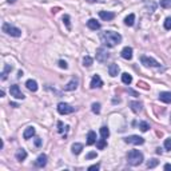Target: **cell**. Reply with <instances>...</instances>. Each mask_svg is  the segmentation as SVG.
Segmentation results:
<instances>
[{"label": "cell", "mask_w": 171, "mask_h": 171, "mask_svg": "<svg viewBox=\"0 0 171 171\" xmlns=\"http://www.w3.org/2000/svg\"><path fill=\"white\" fill-rule=\"evenodd\" d=\"M102 86H103V80L100 79V76H99V75H94L92 79H91L90 87L94 90V88H100Z\"/></svg>", "instance_id": "9c48e42d"}, {"label": "cell", "mask_w": 171, "mask_h": 171, "mask_svg": "<svg viewBox=\"0 0 171 171\" xmlns=\"http://www.w3.org/2000/svg\"><path fill=\"white\" fill-rule=\"evenodd\" d=\"M10 92H11V96H13V98H16V99H21V100H23V99L26 98V95H24V94L20 91V88H19L18 84L11 86Z\"/></svg>", "instance_id": "ba28073f"}, {"label": "cell", "mask_w": 171, "mask_h": 171, "mask_svg": "<svg viewBox=\"0 0 171 171\" xmlns=\"http://www.w3.org/2000/svg\"><path fill=\"white\" fill-rule=\"evenodd\" d=\"M122 82L124 83V84H131V82H132V76H131L130 74H127V72H124V74L122 75Z\"/></svg>", "instance_id": "d4e9b609"}, {"label": "cell", "mask_w": 171, "mask_h": 171, "mask_svg": "<svg viewBox=\"0 0 171 171\" xmlns=\"http://www.w3.org/2000/svg\"><path fill=\"white\" fill-rule=\"evenodd\" d=\"M88 170H90V171H92V170H99V164H92V166H90V167H88Z\"/></svg>", "instance_id": "60d3db41"}, {"label": "cell", "mask_w": 171, "mask_h": 171, "mask_svg": "<svg viewBox=\"0 0 171 171\" xmlns=\"http://www.w3.org/2000/svg\"><path fill=\"white\" fill-rule=\"evenodd\" d=\"M45 164H47V155H45V154L39 155V156H37V159L35 160V166H36V167H39V168H43Z\"/></svg>", "instance_id": "30bf717a"}, {"label": "cell", "mask_w": 171, "mask_h": 171, "mask_svg": "<svg viewBox=\"0 0 171 171\" xmlns=\"http://www.w3.org/2000/svg\"><path fill=\"white\" fill-rule=\"evenodd\" d=\"M91 110H92L94 114H99V112H100V103H92Z\"/></svg>", "instance_id": "f546056e"}, {"label": "cell", "mask_w": 171, "mask_h": 171, "mask_svg": "<svg viewBox=\"0 0 171 171\" xmlns=\"http://www.w3.org/2000/svg\"><path fill=\"white\" fill-rule=\"evenodd\" d=\"M108 52H107L106 48L100 47L96 50V60L99 61V63H104V61H107V59H108Z\"/></svg>", "instance_id": "5b68a950"}, {"label": "cell", "mask_w": 171, "mask_h": 171, "mask_svg": "<svg viewBox=\"0 0 171 171\" xmlns=\"http://www.w3.org/2000/svg\"><path fill=\"white\" fill-rule=\"evenodd\" d=\"M130 107H131V110H132L135 114H138V112L142 111V103H140V102H136V100L130 102Z\"/></svg>", "instance_id": "ac0fdd59"}, {"label": "cell", "mask_w": 171, "mask_h": 171, "mask_svg": "<svg viewBox=\"0 0 171 171\" xmlns=\"http://www.w3.org/2000/svg\"><path fill=\"white\" fill-rule=\"evenodd\" d=\"M35 146H36V147H40V146H42V139H40V138H36V139H35Z\"/></svg>", "instance_id": "74e56055"}, {"label": "cell", "mask_w": 171, "mask_h": 171, "mask_svg": "<svg viewBox=\"0 0 171 171\" xmlns=\"http://www.w3.org/2000/svg\"><path fill=\"white\" fill-rule=\"evenodd\" d=\"M164 148L168 150V151L171 150V138H167V139L164 140Z\"/></svg>", "instance_id": "e575fe53"}, {"label": "cell", "mask_w": 171, "mask_h": 171, "mask_svg": "<svg viewBox=\"0 0 171 171\" xmlns=\"http://www.w3.org/2000/svg\"><path fill=\"white\" fill-rule=\"evenodd\" d=\"M11 106H12V107H19V104L18 103H13V102H12V103H11Z\"/></svg>", "instance_id": "ee69618b"}, {"label": "cell", "mask_w": 171, "mask_h": 171, "mask_svg": "<svg viewBox=\"0 0 171 171\" xmlns=\"http://www.w3.org/2000/svg\"><path fill=\"white\" fill-rule=\"evenodd\" d=\"M120 55H122V58L126 59V60H131V59H132V48L124 47L122 50V52H120Z\"/></svg>", "instance_id": "7c38bea8"}, {"label": "cell", "mask_w": 171, "mask_h": 171, "mask_svg": "<svg viewBox=\"0 0 171 171\" xmlns=\"http://www.w3.org/2000/svg\"><path fill=\"white\" fill-rule=\"evenodd\" d=\"M59 67H60V68H64V69H66L67 67H68V66H67V61H64V60H59Z\"/></svg>", "instance_id": "d590c367"}, {"label": "cell", "mask_w": 171, "mask_h": 171, "mask_svg": "<svg viewBox=\"0 0 171 171\" xmlns=\"http://www.w3.org/2000/svg\"><path fill=\"white\" fill-rule=\"evenodd\" d=\"M15 156H16V159H18L19 162H23V160L27 158V151L24 148L18 150V151H16V154H15Z\"/></svg>", "instance_id": "d6986e66"}, {"label": "cell", "mask_w": 171, "mask_h": 171, "mask_svg": "<svg viewBox=\"0 0 171 171\" xmlns=\"http://www.w3.org/2000/svg\"><path fill=\"white\" fill-rule=\"evenodd\" d=\"M92 58H91V56H84V58H83V66L84 67H91L92 66Z\"/></svg>", "instance_id": "4316f807"}, {"label": "cell", "mask_w": 171, "mask_h": 171, "mask_svg": "<svg viewBox=\"0 0 171 171\" xmlns=\"http://www.w3.org/2000/svg\"><path fill=\"white\" fill-rule=\"evenodd\" d=\"M99 16H100L102 20L110 21V20H112V19L115 18V13L114 12H108V11H100V12H99Z\"/></svg>", "instance_id": "8fae6325"}, {"label": "cell", "mask_w": 171, "mask_h": 171, "mask_svg": "<svg viewBox=\"0 0 171 171\" xmlns=\"http://www.w3.org/2000/svg\"><path fill=\"white\" fill-rule=\"evenodd\" d=\"M3 32H5L7 35H11V36H13V37L21 36V29L16 28V27L11 26V24H8V23L3 24Z\"/></svg>", "instance_id": "3957f363"}, {"label": "cell", "mask_w": 171, "mask_h": 171, "mask_svg": "<svg viewBox=\"0 0 171 171\" xmlns=\"http://www.w3.org/2000/svg\"><path fill=\"white\" fill-rule=\"evenodd\" d=\"M87 159H92V158H96V152H90V154L87 155Z\"/></svg>", "instance_id": "f35d334b"}, {"label": "cell", "mask_w": 171, "mask_h": 171, "mask_svg": "<svg viewBox=\"0 0 171 171\" xmlns=\"http://www.w3.org/2000/svg\"><path fill=\"white\" fill-rule=\"evenodd\" d=\"M128 92H130V94H132L134 96H138V94H136L135 91H132V90H128Z\"/></svg>", "instance_id": "7bdbcfd3"}, {"label": "cell", "mask_w": 171, "mask_h": 171, "mask_svg": "<svg viewBox=\"0 0 171 171\" xmlns=\"http://www.w3.org/2000/svg\"><path fill=\"white\" fill-rule=\"evenodd\" d=\"M140 61H142V64L146 67H159L160 66L159 61H156L154 58H150V56H142Z\"/></svg>", "instance_id": "8992f818"}, {"label": "cell", "mask_w": 171, "mask_h": 171, "mask_svg": "<svg viewBox=\"0 0 171 171\" xmlns=\"http://www.w3.org/2000/svg\"><path fill=\"white\" fill-rule=\"evenodd\" d=\"M139 128H140V131H143V132H146V131H148L150 128V124L147 122H140L139 123Z\"/></svg>", "instance_id": "f1b7e54d"}, {"label": "cell", "mask_w": 171, "mask_h": 171, "mask_svg": "<svg viewBox=\"0 0 171 171\" xmlns=\"http://www.w3.org/2000/svg\"><path fill=\"white\" fill-rule=\"evenodd\" d=\"M164 28L166 29H171V16H168L164 20Z\"/></svg>", "instance_id": "836d02e7"}, {"label": "cell", "mask_w": 171, "mask_h": 171, "mask_svg": "<svg viewBox=\"0 0 171 171\" xmlns=\"http://www.w3.org/2000/svg\"><path fill=\"white\" fill-rule=\"evenodd\" d=\"M75 111V107H71L67 103H59L58 104V112L60 115H68Z\"/></svg>", "instance_id": "277c9868"}, {"label": "cell", "mask_w": 171, "mask_h": 171, "mask_svg": "<svg viewBox=\"0 0 171 171\" xmlns=\"http://www.w3.org/2000/svg\"><path fill=\"white\" fill-rule=\"evenodd\" d=\"M63 21H64V24L67 26V28L71 29V24H69V16L68 15H64L63 16Z\"/></svg>", "instance_id": "d6a6232c"}, {"label": "cell", "mask_w": 171, "mask_h": 171, "mask_svg": "<svg viewBox=\"0 0 171 171\" xmlns=\"http://www.w3.org/2000/svg\"><path fill=\"white\" fill-rule=\"evenodd\" d=\"M100 135H102V138H104V139L108 138V136H110V130H108V127H106V126L100 127Z\"/></svg>", "instance_id": "484cf974"}, {"label": "cell", "mask_w": 171, "mask_h": 171, "mask_svg": "<svg viewBox=\"0 0 171 171\" xmlns=\"http://www.w3.org/2000/svg\"><path fill=\"white\" fill-rule=\"evenodd\" d=\"M156 154H162V150H160V148H156Z\"/></svg>", "instance_id": "f6af8a7d"}, {"label": "cell", "mask_w": 171, "mask_h": 171, "mask_svg": "<svg viewBox=\"0 0 171 171\" xmlns=\"http://www.w3.org/2000/svg\"><path fill=\"white\" fill-rule=\"evenodd\" d=\"M26 87L28 88L29 91H32V92H36L37 91V83H36V80H34V79H29V80H27V83H26Z\"/></svg>", "instance_id": "9a60e30c"}, {"label": "cell", "mask_w": 171, "mask_h": 171, "mask_svg": "<svg viewBox=\"0 0 171 171\" xmlns=\"http://www.w3.org/2000/svg\"><path fill=\"white\" fill-rule=\"evenodd\" d=\"M158 160L156 159H151V160H148V163H147V167L148 168H154L155 166H158Z\"/></svg>", "instance_id": "1f68e13d"}, {"label": "cell", "mask_w": 171, "mask_h": 171, "mask_svg": "<svg viewBox=\"0 0 171 171\" xmlns=\"http://www.w3.org/2000/svg\"><path fill=\"white\" fill-rule=\"evenodd\" d=\"M159 100H162L163 103H171V92L164 91V92L159 94Z\"/></svg>", "instance_id": "2e32d148"}, {"label": "cell", "mask_w": 171, "mask_h": 171, "mask_svg": "<svg viewBox=\"0 0 171 171\" xmlns=\"http://www.w3.org/2000/svg\"><path fill=\"white\" fill-rule=\"evenodd\" d=\"M160 7L162 8H171V0H160Z\"/></svg>", "instance_id": "4dcf8cb0"}, {"label": "cell", "mask_w": 171, "mask_h": 171, "mask_svg": "<svg viewBox=\"0 0 171 171\" xmlns=\"http://www.w3.org/2000/svg\"><path fill=\"white\" fill-rule=\"evenodd\" d=\"M7 1H8V3H10V4H12V3H15V1H16V0H7Z\"/></svg>", "instance_id": "bcb514c9"}, {"label": "cell", "mask_w": 171, "mask_h": 171, "mask_svg": "<svg viewBox=\"0 0 171 171\" xmlns=\"http://www.w3.org/2000/svg\"><path fill=\"white\" fill-rule=\"evenodd\" d=\"M100 40L107 47H115L116 44H119V43L122 42V36H120V34H118V32L106 31L100 35Z\"/></svg>", "instance_id": "6da1fadb"}, {"label": "cell", "mask_w": 171, "mask_h": 171, "mask_svg": "<svg viewBox=\"0 0 171 171\" xmlns=\"http://www.w3.org/2000/svg\"><path fill=\"white\" fill-rule=\"evenodd\" d=\"M96 146H98V148H99V150H103L104 147L107 146V142H106V139H104V138L99 139V140L96 142Z\"/></svg>", "instance_id": "83f0119b"}, {"label": "cell", "mask_w": 171, "mask_h": 171, "mask_svg": "<svg viewBox=\"0 0 171 171\" xmlns=\"http://www.w3.org/2000/svg\"><path fill=\"white\" fill-rule=\"evenodd\" d=\"M134 21H135V15H134V13H130V15L124 19V24L128 26V27L134 26Z\"/></svg>", "instance_id": "603a6c76"}, {"label": "cell", "mask_w": 171, "mask_h": 171, "mask_svg": "<svg viewBox=\"0 0 171 171\" xmlns=\"http://www.w3.org/2000/svg\"><path fill=\"white\" fill-rule=\"evenodd\" d=\"M12 71V66L11 64H5L4 66V69H3V72H1V80H5L7 79V76H8V74Z\"/></svg>", "instance_id": "7402d4cb"}, {"label": "cell", "mask_w": 171, "mask_h": 171, "mask_svg": "<svg viewBox=\"0 0 171 171\" xmlns=\"http://www.w3.org/2000/svg\"><path fill=\"white\" fill-rule=\"evenodd\" d=\"M143 159H144L143 154H142L139 150H131V151L127 154V162H128V164H131V166L142 164Z\"/></svg>", "instance_id": "7a4b0ae2"}, {"label": "cell", "mask_w": 171, "mask_h": 171, "mask_svg": "<svg viewBox=\"0 0 171 171\" xmlns=\"http://www.w3.org/2000/svg\"><path fill=\"white\" fill-rule=\"evenodd\" d=\"M77 79L75 77V79H72L71 82H68L66 86H64V91H74V90H76L77 88Z\"/></svg>", "instance_id": "4fadbf2b"}, {"label": "cell", "mask_w": 171, "mask_h": 171, "mask_svg": "<svg viewBox=\"0 0 171 171\" xmlns=\"http://www.w3.org/2000/svg\"><path fill=\"white\" fill-rule=\"evenodd\" d=\"M87 27L90 29H92V31H96V29L100 28V23H99V21H96L95 19H90V20L87 21Z\"/></svg>", "instance_id": "e0dca14e"}, {"label": "cell", "mask_w": 171, "mask_h": 171, "mask_svg": "<svg viewBox=\"0 0 171 171\" xmlns=\"http://www.w3.org/2000/svg\"><path fill=\"white\" fill-rule=\"evenodd\" d=\"M86 1H88V3H95L96 0H86Z\"/></svg>", "instance_id": "7dc6e473"}, {"label": "cell", "mask_w": 171, "mask_h": 171, "mask_svg": "<svg viewBox=\"0 0 171 171\" xmlns=\"http://www.w3.org/2000/svg\"><path fill=\"white\" fill-rule=\"evenodd\" d=\"M108 74H110V76H112V77L118 76V74H119V66L115 64V63L110 64L108 66Z\"/></svg>", "instance_id": "5bb4252c"}, {"label": "cell", "mask_w": 171, "mask_h": 171, "mask_svg": "<svg viewBox=\"0 0 171 171\" xmlns=\"http://www.w3.org/2000/svg\"><path fill=\"white\" fill-rule=\"evenodd\" d=\"M58 131H59L60 134L64 131V128H63V123H61V122H58Z\"/></svg>", "instance_id": "8d00e7d4"}, {"label": "cell", "mask_w": 171, "mask_h": 171, "mask_svg": "<svg viewBox=\"0 0 171 171\" xmlns=\"http://www.w3.org/2000/svg\"><path fill=\"white\" fill-rule=\"evenodd\" d=\"M95 143H96V134L94 131H90L87 135V144L88 146H92Z\"/></svg>", "instance_id": "44dd1931"}, {"label": "cell", "mask_w": 171, "mask_h": 171, "mask_svg": "<svg viewBox=\"0 0 171 171\" xmlns=\"http://www.w3.org/2000/svg\"><path fill=\"white\" fill-rule=\"evenodd\" d=\"M138 86H140V87H142V88H144V90H148L147 84H146V83H143V82H138Z\"/></svg>", "instance_id": "ab89813d"}, {"label": "cell", "mask_w": 171, "mask_h": 171, "mask_svg": "<svg viewBox=\"0 0 171 171\" xmlns=\"http://www.w3.org/2000/svg\"><path fill=\"white\" fill-rule=\"evenodd\" d=\"M34 135H35V127L29 126V127H27V128H26V131H24L23 138H24V139H29V138H32Z\"/></svg>", "instance_id": "ffe728a7"}, {"label": "cell", "mask_w": 171, "mask_h": 171, "mask_svg": "<svg viewBox=\"0 0 171 171\" xmlns=\"http://www.w3.org/2000/svg\"><path fill=\"white\" fill-rule=\"evenodd\" d=\"M164 170H168V171H171V164H164Z\"/></svg>", "instance_id": "b9f144b4"}, {"label": "cell", "mask_w": 171, "mask_h": 171, "mask_svg": "<svg viewBox=\"0 0 171 171\" xmlns=\"http://www.w3.org/2000/svg\"><path fill=\"white\" fill-rule=\"evenodd\" d=\"M82 150H83V144H80V143L72 144V152H74L75 155H79L80 152H82Z\"/></svg>", "instance_id": "cb8c5ba5"}, {"label": "cell", "mask_w": 171, "mask_h": 171, "mask_svg": "<svg viewBox=\"0 0 171 171\" xmlns=\"http://www.w3.org/2000/svg\"><path fill=\"white\" fill-rule=\"evenodd\" d=\"M124 142H126V143L139 146V144H143V143H144V139L142 138V136H138V135H131V136H127V138H124Z\"/></svg>", "instance_id": "52a82bcc"}]
</instances>
